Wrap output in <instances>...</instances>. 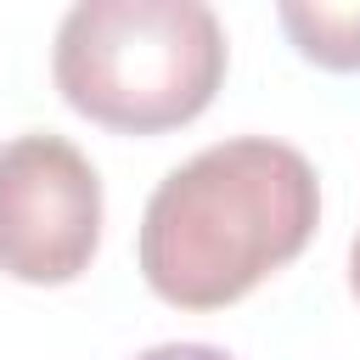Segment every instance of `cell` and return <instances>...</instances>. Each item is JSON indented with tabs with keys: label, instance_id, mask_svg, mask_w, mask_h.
<instances>
[{
	"label": "cell",
	"instance_id": "6da1fadb",
	"mask_svg": "<svg viewBox=\"0 0 360 360\" xmlns=\"http://www.w3.org/2000/svg\"><path fill=\"white\" fill-rule=\"evenodd\" d=\"M321 225L309 158L270 135H231L158 180L141 214V276L174 309H225L292 264Z\"/></svg>",
	"mask_w": 360,
	"mask_h": 360
},
{
	"label": "cell",
	"instance_id": "7a4b0ae2",
	"mask_svg": "<svg viewBox=\"0 0 360 360\" xmlns=\"http://www.w3.org/2000/svg\"><path fill=\"white\" fill-rule=\"evenodd\" d=\"M51 73L90 124L158 135L214 101L225 28L202 0H79L56 28Z\"/></svg>",
	"mask_w": 360,
	"mask_h": 360
},
{
	"label": "cell",
	"instance_id": "277c9868",
	"mask_svg": "<svg viewBox=\"0 0 360 360\" xmlns=\"http://www.w3.org/2000/svg\"><path fill=\"white\" fill-rule=\"evenodd\" d=\"M276 17H281V28L292 34V45L315 68H332V73H354L360 68V0H349V6L287 0Z\"/></svg>",
	"mask_w": 360,
	"mask_h": 360
},
{
	"label": "cell",
	"instance_id": "3957f363",
	"mask_svg": "<svg viewBox=\"0 0 360 360\" xmlns=\"http://www.w3.org/2000/svg\"><path fill=\"white\" fill-rule=\"evenodd\" d=\"M101 242V180L90 158L51 129L0 146V270L56 287L90 270Z\"/></svg>",
	"mask_w": 360,
	"mask_h": 360
},
{
	"label": "cell",
	"instance_id": "5b68a950",
	"mask_svg": "<svg viewBox=\"0 0 360 360\" xmlns=\"http://www.w3.org/2000/svg\"><path fill=\"white\" fill-rule=\"evenodd\" d=\"M135 360H231V354L214 349V343H158V349H146Z\"/></svg>",
	"mask_w": 360,
	"mask_h": 360
},
{
	"label": "cell",
	"instance_id": "8992f818",
	"mask_svg": "<svg viewBox=\"0 0 360 360\" xmlns=\"http://www.w3.org/2000/svg\"><path fill=\"white\" fill-rule=\"evenodd\" d=\"M349 287H354V298H360V236H354V248H349Z\"/></svg>",
	"mask_w": 360,
	"mask_h": 360
}]
</instances>
